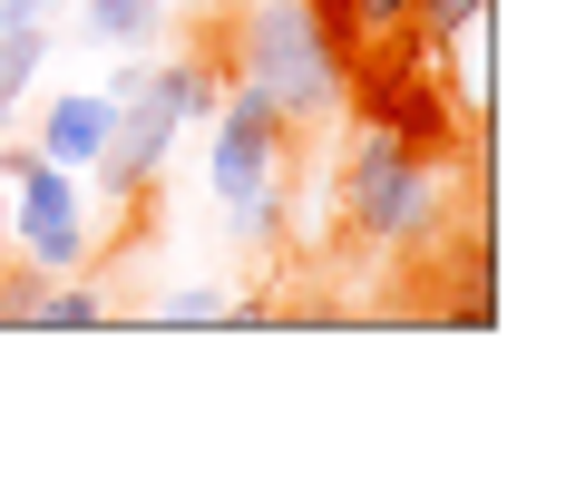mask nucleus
<instances>
[{
    "label": "nucleus",
    "instance_id": "1",
    "mask_svg": "<svg viewBox=\"0 0 566 487\" xmlns=\"http://www.w3.org/2000/svg\"><path fill=\"white\" fill-rule=\"evenodd\" d=\"M450 195V166L410 157L400 137H381V127H352V147H342V176H333V215H342V244H391V234H410V224L430 215Z\"/></svg>",
    "mask_w": 566,
    "mask_h": 487
},
{
    "label": "nucleus",
    "instance_id": "3",
    "mask_svg": "<svg viewBox=\"0 0 566 487\" xmlns=\"http://www.w3.org/2000/svg\"><path fill=\"white\" fill-rule=\"evenodd\" d=\"M293 117L244 78V88H226V108H216V166H206V186H216V205H244V195H264V186H283V166H293Z\"/></svg>",
    "mask_w": 566,
    "mask_h": 487
},
{
    "label": "nucleus",
    "instance_id": "5",
    "mask_svg": "<svg viewBox=\"0 0 566 487\" xmlns=\"http://www.w3.org/2000/svg\"><path fill=\"white\" fill-rule=\"evenodd\" d=\"M108 147V98H50V117H40V157L50 166H88Z\"/></svg>",
    "mask_w": 566,
    "mask_h": 487
},
{
    "label": "nucleus",
    "instance_id": "13",
    "mask_svg": "<svg viewBox=\"0 0 566 487\" xmlns=\"http://www.w3.org/2000/svg\"><path fill=\"white\" fill-rule=\"evenodd\" d=\"M0 117H10V98H0Z\"/></svg>",
    "mask_w": 566,
    "mask_h": 487
},
{
    "label": "nucleus",
    "instance_id": "12",
    "mask_svg": "<svg viewBox=\"0 0 566 487\" xmlns=\"http://www.w3.org/2000/svg\"><path fill=\"white\" fill-rule=\"evenodd\" d=\"M361 10V30H391V20H410V0H352Z\"/></svg>",
    "mask_w": 566,
    "mask_h": 487
},
{
    "label": "nucleus",
    "instance_id": "11",
    "mask_svg": "<svg viewBox=\"0 0 566 487\" xmlns=\"http://www.w3.org/2000/svg\"><path fill=\"white\" fill-rule=\"evenodd\" d=\"M157 322H226V293H167Z\"/></svg>",
    "mask_w": 566,
    "mask_h": 487
},
{
    "label": "nucleus",
    "instance_id": "4",
    "mask_svg": "<svg viewBox=\"0 0 566 487\" xmlns=\"http://www.w3.org/2000/svg\"><path fill=\"white\" fill-rule=\"evenodd\" d=\"M20 205H10V224H20V254L50 273H88V205H78V186H69V166L30 157L20 176Z\"/></svg>",
    "mask_w": 566,
    "mask_h": 487
},
{
    "label": "nucleus",
    "instance_id": "8",
    "mask_svg": "<svg viewBox=\"0 0 566 487\" xmlns=\"http://www.w3.org/2000/svg\"><path fill=\"white\" fill-rule=\"evenodd\" d=\"M108 313H117L108 293H88V283H69V273H59L50 293H40V322H30V331H88V322H108Z\"/></svg>",
    "mask_w": 566,
    "mask_h": 487
},
{
    "label": "nucleus",
    "instance_id": "6",
    "mask_svg": "<svg viewBox=\"0 0 566 487\" xmlns=\"http://www.w3.org/2000/svg\"><path fill=\"white\" fill-rule=\"evenodd\" d=\"M196 68H206V78H216V98H226V88H244V20H234V10H206V20H196Z\"/></svg>",
    "mask_w": 566,
    "mask_h": 487
},
{
    "label": "nucleus",
    "instance_id": "9",
    "mask_svg": "<svg viewBox=\"0 0 566 487\" xmlns=\"http://www.w3.org/2000/svg\"><path fill=\"white\" fill-rule=\"evenodd\" d=\"M410 30H420L430 50H450V40H479V30H489V0H410Z\"/></svg>",
    "mask_w": 566,
    "mask_h": 487
},
{
    "label": "nucleus",
    "instance_id": "10",
    "mask_svg": "<svg viewBox=\"0 0 566 487\" xmlns=\"http://www.w3.org/2000/svg\"><path fill=\"white\" fill-rule=\"evenodd\" d=\"M88 10V40H108V50H137L147 30H157V10L167 0H78Z\"/></svg>",
    "mask_w": 566,
    "mask_h": 487
},
{
    "label": "nucleus",
    "instance_id": "2",
    "mask_svg": "<svg viewBox=\"0 0 566 487\" xmlns=\"http://www.w3.org/2000/svg\"><path fill=\"white\" fill-rule=\"evenodd\" d=\"M234 20H244V78H254L293 127H313V117L342 108V68H333V50L313 40L303 0H244Z\"/></svg>",
    "mask_w": 566,
    "mask_h": 487
},
{
    "label": "nucleus",
    "instance_id": "7",
    "mask_svg": "<svg viewBox=\"0 0 566 487\" xmlns=\"http://www.w3.org/2000/svg\"><path fill=\"white\" fill-rule=\"evenodd\" d=\"M40 59H50V30H40V20H10V10H0V98H20V88L40 78Z\"/></svg>",
    "mask_w": 566,
    "mask_h": 487
}]
</instances>
